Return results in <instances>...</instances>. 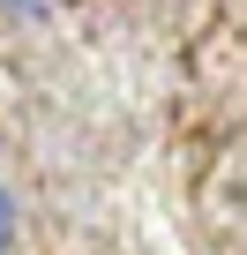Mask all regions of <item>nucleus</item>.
Returning a JSON list of instances; mask_svg holds the SVG:
<instances>
[{
    "label": "nucleus",
    "instance_id": "obj_1",
    "mask_svg": "<svg viewBox=\"0 0 247 255\" xmlns=\"http://www.w3.org/2000/svg\"><path fill=\"white\" fill-rule=\"evenodd\" d=\"M8 248H15V195L0 188V255H8Z\"/></svg>",
    "mask_w": 247,
    "mask_h": 255
},
{
    "label": "nucleus",
    "instance_id": "obj_2",
    "mask_svg": "<svg viewBox=\"0 0 247 255\" xmlns=\"http://www.w3.org/2000/svg\"><path fill=\"white\" fill-rule=\"evenodd\" d=\"M0 8H8V15H38L45 0H0Z\"/></svg>",
    "mask_w": 247,
    "mask_h": 255
}]
</instances>
